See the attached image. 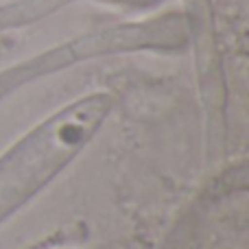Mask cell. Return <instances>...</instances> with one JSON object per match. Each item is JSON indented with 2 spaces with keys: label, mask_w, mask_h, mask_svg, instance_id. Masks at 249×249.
<instances>
[{
  "label": "cell",
  "mask_w": 249,
  "mask_h": 249,
  "mask_svg": "<svg viewBox=\"0 0 249 249\" xmlns=\"http://www.w3.org/2000/svg\"><path fill=\"white\" fill-rule=\"evenodd\" d=\"M112 109L114 99L105 92L81 96L29 129L0 155V225L61 175Z\"/></svg>",
  "instance_id": "6da1fadb"
}]
</instances>
